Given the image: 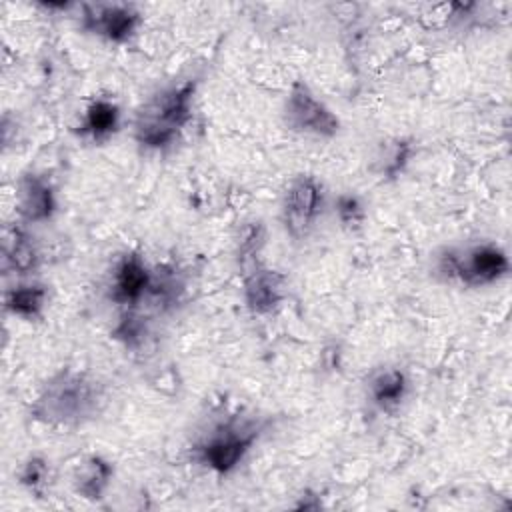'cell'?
Listing matches in <instances>:
<instances>
[{"instance_id": "obj_1", "label": "cell", "mask_w": 512, "mask_h": 512, "mask_svg": "<svg viewBox=\"0 0 512 512\" xmlns=\"http://www.w3.org/2000/svg\"><path fill=\"white\" fill-rule=\"evenodd\" d=\"M104 404V386L94 376L66 368L42 386L32 416L52 426H80L96 418Z\"/></svg>"}, {"instance_id": "obj_2", "label": "cell", "mask_w": 512, "mask_h": 512, "mask_svg": "<svg viewBox=\"0 0 512 512\" xmlns=\"http://www.w3.org/2000/svg\"><path fill=\"white\" fill-rule=\"evenodd\" d=\"M194 92V82H182L152 96L136 116V142L148 150H162L170 146L192 118Z\"/></svg>"}, {"instance_id": "obj_3", "label": "cell", "mask_w": 512, "mask_h": 512, "mask_svg": "<svg viewBox=\"0 0 512 512\" xmlns=\"http://www.w3.org/2000/svg\"><path fill=\"white\" fill-rule=\"evenodd\" d=\"M510 270L506 252L496 244H474L464 250H446L436 260V272L446 282L462 286H488L504 278Z\"/></svg>"}, {"instance_id": "obj_4", "label": "cell", "mask_w": 512, "mask_h": 512, "mask_svg": "<svg viewBox=\"0 0 512 512\" xmlns=\"http://www.w3.org/2000/svg\"><path fill=\"white\" fill-rule=\"evenodd\" d=\"M260 430L262 428L256 420H228L226 424L218 426L200 446H196L198 460L218 474H228L242 462L246 452L258 440Z\"/></svg>"}, {"instance_id": "obj_5", "label": "cell", "mask_w": 512, "mask_h": 512, "mask_svg": "<svg viewBox=\"0 0 512 512\" xmlns=\"http://www.w3.org/2000/svg\"><path fill=\"white\" fill-rule=\"evenodd\" d=\"M324 208V186L310 174L296 176L282 198V222L294 240L306 238Z\"/></svg>"}, {"instance_id": "obj_6", "label": "cell", "mask_w": 512, "mask_h": 512, "mask_svg": "<svg viewBox=\"0 0 512 512\" xmlns=\"http://www.w3.org/2000/svg\"><path fill=\"white\" fill-rule=\"evenodd\" d=\"M284 122L290 130L318 138H332L340 128L336 114L304 82H296L290 88L284 104Z\"/></svg>"}, {"instance_id": "obj_7", "label": "cell", "mask_w": 512, "mask_h": 512, "mask_svg": "<svg viewBox=\"0 0 512 512\" xmlns=\"http://www.w3.org/2000/svg\"><path fill=\"white\" fill-rule=\"evenodd\" d=\"M140 22V14L128 4H86L82 28L110 42H126Z\"/></svg>"}, {"instance_id": "obj_8", "label": "cell", "mask_w": 512, "mask_h": 512, "mask_svg": "<svg viewBox=\"0 0 512 512\" xmlns=\"http://www.w3.org/2000/svg\"><path fill=\"white\" fill-rule=\"evenodd\" d=\"M242 294L246 308L252 314H270L276 310L286 294V278L262 264H254L244 270Z\"/></svg>"}, {"instance_id": "obj_9", "label": "cell", "mask_w": 512, "mask_h": 512, "mask_svg": "<svg viewBox=\"0 0 512 512\" xmlns=\"http://www.w3.org/2000/svg\"><path fill=\"white\" fill-rule=\"evenodd\" d=\"M152 280V270H148L142 256L130 252L122 256L112 272L110 282V298L120 306H136L142 298H146Z\"/></svg>"}, {"instance_id": "obj_10", "label": "cell", "mask_w": 512, "mask_h": 512, "mask_svg": "<svg viewBox=\"0 0 512 512\" xmlns=\"http://www.w3.org/2000/svg\"><path fill=\"white\" fill-rule=\"evenodd\" d=\"M18 212L26 222H46L56 210V198L50 182L36 174H24L18 180Z\"/></svg>"}, {"instance_id": "obj_11", "label": "cell", "mask_w": 512, "mask_h": 512, "mask_svg": "<svg viewBox=\"0 0 512 512\" xmlns=\"http://www.w3.org/2000/svg\"><path fill=\"white\" fill-rule=\"evenodd\" d=\"M408 392V378L400 368H380L368 380L370 402L382 412L396 410Z\"/></svg>"}, {"instance_id": "obj_12", "label": "cell", "mask_w": 512, "mask_h": 512, "mask_svg": "<svg viewBox=\"0 0 512 512\" xmlns=\"http://www.w3.org/2000/svg\"><path fill=\"white\" fill-rule=\"evenodd\" d=\"M112 464L104 460L102 456H88L84 458L76 470H74V490L88 500H98L102 498L104 490L110 484L112 478Z\"/></svg>"}, {"instance_id": "obj_13", "label": "cell", "mask_w": 512, "mask_h": 512, "mask_svg": "<svg viewBox=\"0 0 512 512\" xmlns=\"http://www.w3.org/2000/svg\"><path fill=\"white\" fill-rule=\"evenodd\" d=\"M2 252H4V262L18 274H28L38 264L36 248L30 236L20 226L4 228Z\"/></svg>"}, {"instance_id": "obj_14", "label": "cell", "mask_w": 512, "mask_h": 512, "mask_svg": "<svg viewBox=\"0 0 512 512\" xmlns=\"http://www.w3.org/2000/svg\"><path fill=\"white\" fill-rule=\"evenodd\" d=\"M120 124V110L112 100L96 98L88 104L84 120H82V134L90 136L92 140L100 142L116 132Z\"/></svg>"}, {"instance_id": "obj_15", "label": "cell", "mask_w": 512, "mask_h": 512, "mask_svg": "<svg viewBox=\"0 0 512 512\" xmlns=\"http://www.w3.org/2000/svg\"><path fill=\"white\" fill-rule=\"evenodd\" d=\"M46 296V288L40 284H20L6 292L4 304L14 316L32 320L44 310Z\"/></svg>"}, {"instance_id": "obj_16", "label": "cell", "mask_w": 512, "mask_h": 512, "mask_svg": "<svg viewBox=\"0 0 512 512\" xmlns=\"http://www.w3.org/2000/svg\"><path fill=\"white\" fill-rule=\"evenodd\" d=\"M266 242V228L262 222H248L242 226L238 242H236V258L242 270H248L256 264V258Z\"/></svg>"}, {"instance_id": "obj_17", "label": "cell", "mask_w": 512, "mask_h": 512, "mask_svg": "<svg viewBox=\"0 0 512 512\" xmlns=\"http://www.w3.org/2000/svg\"><path fill=\"white\" fill-rule=\"evenodd\" d=\"M114 338L124 342L126 348H138L142 346L146 338V322L142 316L134 314L132 310L124 312L114 328Z\"/></svg>"}, {"instance_id": "obj_18", "label": "cell", "mask_w": 512, "mask_h": 512, "mask_svg": "<svg viewBox=\"0 0 512 512\" xmlns=\"http://www.w3.org/2000/svg\"><path fill=\"white\" fill-rule=\"evenodd\" d=\"M412 152V146L406 140H396L384 154L380 156V172L394 178L402 172L404 164L408 162Z\"/></svg>"}, {"instance_id": "obj_19", "label": "cell", "mask_w": 512, "mask_h": 512, "mask_svg": "<svg viewBox=\"0 0 512 512\" xmlns=\"http://www.w3.org/2000/svg\"><path fill=\"white\" fill-rule=\"evenodd\" d=\"M336 214L342 226L356 228L364 222V206L354 194H340L336 200Z\"/></svg>"}, {"instance_id": "obj_20", "label": "cell", "mask_w": 512, "mask_h": 512, "mask_svg": "<svg viewBox=\"0 0 512 512\" xmlns=\"http://www.w3.org/2000/svg\"><path fill=\"white\" fill-rule=\"evenodd\" d=\"M46 474H48V462L44 458H40V456H30L22 464V468L18 472V478H20V484H24L26 488L34 490V488H38L46 480Z\"/></svg>"}]
</instances>
